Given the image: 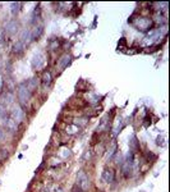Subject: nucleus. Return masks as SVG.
<instances>
[{
    "label": "nucleus",
    "instance_id": "f257e3e1",
    "mask_svg": "<svg viewBox=\"0 0 170 192\" xmlns=\"http://www.w3.org/2000/svg\"><path fill=\"white\" fill-rule=\"evenodd\" d=\"M128 23H131L136 30L141 31V32H148L154 28V19L150 17H143V16H138L137 18L134 14H132L131 18L128 19Z\"/></svg>",
    "mask_w": 170,
    "mask_h": 192
},
{
    "label": "nucleus",
    "instance_id": "f03ea898",
    "mask_svg": "<svg viewBox=\"0 0 170 192\" xmlns=\"http://www.w3.org/2000/svg\"><path fill=\"white\" fill-rule=\"evenodd\" d=\"M17 97H18V101H19V105L23 108L29 103L32 97V91L27 87L26 82H22L17 89Z\"/></svg>",
    "mask_w": 170,
    "mask_h": 192
},
{
    "label": "nucleus",
    "instance_id": "7ed1b4c3",
    "mask_svg": "<svg viewBox=\"0 0 170 192\" xmlns=\"http://www.w3.org/2000/svg\"><path fill=\"white\" fill-rule=\"evenodd\" d=\"M9 117L13 120H15L18 124L22 123L24 119H26V110H24L21 105H17V104H13L10 106V110L8 111Z\"/></svg>",
    "mask_w": 170,
    "mask_h": 192
},
{
    "label": "nucleus",
    "instance_id": "20e7f679",
    "mask_svg": "<svg viewBox=\"0 0 170 192\" xmlns=\"http://www.w3.org/2000/svg\"><path fill=\"white\" fill-rule=\"evenodd\" d=\"M77 184L81 187V190L83 192H87L91 187V182H90V178L87 176V173L84 170H80L78 172V176H77Z\"/></svg>",
    "mask_w": 170,
    "mask_h": 192
},
{
    "label": "nucleus",
    "instance_id": "39448f33",
    "mask_svg": "<svg viewBox=\"0 0 170 192\" xmlns=\"http://www.w3.org/2000/svg\"><path fill=\"white\" fill-rule=\"evenodd\" d=\"M2 122H3V127L7 129L9 133H17L18 131H19V126H18V123L15 120L12 119L9 115L4 120H2Z\"/></svg>",
    "mask_w": 170,
    "mask_h": 192
},
{
    "label": "nucleus",
    "instance_id": "423d86ee",
    "mask_svg": "<svg viewBox=\"0 0 170 192\" xmlns=\"http://www.w3.org/2000/svg\"><path fill=\"white\" fill-rule=\"evenodd\" d=\"M72 61H73V57H72L70 54H68V53L63 54L62 57L58 59V68H59V71H60V72L64 71L66 67L70 65Z\"/></svg>",
    "mask_w": 170,
    "mask_h": 192
},
{
    "label": "nucleus",
    "instance_id": "0eeeda50",
    "mask_svg": "<svg viewBox=\"0 0 170 192\" xmlns=\"http://www.w3.org/2000/svg\"><path fill=\"white\" fill-rule=\"evenodd\" d=\"M18 30H19V23H18V21L12 19L7 23V26L4 28V32L12 36V35H15L18 32Z\"/></svg>",
    "mask_w": 170,
    "mask_h": 192
},
{
    "label": "nucleus",
    "instance_id": "6e6552de",
    "mask_svg": "<svg viewBox=\"0 0 170 192\" xmlns=\"http://www.w3.org/2000/svg\"><path fill=\"white\" fill-rule=\"evenodd\" d=\"M101 178L105 183H111L115 179V170L113 168H105L104 172H102Z\"/></svg>",
    "mask_w": 170,
    "mask_h": 192
},
{
    "label": "nucleus",
    "instance_id": "1a4fd4ad",
    "mask_svg": "<svg viewBox=\"0 0 170 192\" xmlns=\"http://www.w3.org/2000/svg\"><path fill=\"white\" fill-rule=\"evenodd\" d=\"M45 65V58L44 55H42L41 53H37L35 54V57L32 59V67L35 68V69H40V68H42Z\"/></svg>",
    "mask_w": 170,
    "mask_h": 192
},
{
    "label": "nucleus",
    "instance_id": "9d476101",
    "mask_svg": "<svg viewBox=\"0 0 170 192\" xmlns=\"http://www.w3.org/2000/svg\"><path fill=\"white\" fill-rule=\"evenodd\" d=\"M41 83L42 86H45V87H50L51 83H53V74L50 71H45L44 73H42L41 76Z\"/></svg>",
    "mask_w": 170,
    "mask_h": 192
},
{
    "label": "nucleus",
    "instance_id": "9b49d317",
    "mask_svg": "<svg viewBox=\"0 0 170 192\" xmlns=\"http://www.w3.org/2000/svg\"><path fill=\"white\" fill-rule=\"evenodd\" d=\"M31 31V37H32V41L33 40H39L40 37L42 36V33H44V26L42 24H36V26L32 28V30H29Z\"/></svg>",
    "mask_w": 170,
    "mask_h": 192
},
{
    "label": "nucleus",
    "instance_id": "f8f14e48",
    "mask_svg": "<svg viewBox=\"0 0 170 192\" xmlns=\"http://www.w3.org/2000/svg\"><path fill=\"white\" fill-rule=\"evenodd\" d=\"M19 41L21 42H23L24 45H28L29 42L32 41V37H31V31L29 30H23L22 32H21V35H19Z\"/></svg>",
    "mask_w": 170,
    "mask_h": 192
},
{
    "label": "nucleus",
    "instance_id": "ddd939ff",
    "mask_svg": "<svg viewBox=\"0 0 170 192\" xmlns=\"http://www.w3.org/2000/svg\"><path fill=\"white\" fill-rule=\"evenodd\" d=\"M129 148H131V151L133 154L141 151V147H139V141H138V138L136 137V136H133L132 140L129 141Z\"/></svg>",
    "mask_w": 170,
    "mask_h": 192
},
{
    "label": "nucleus",
    "instance_id": "4468645a",
    "mask_svg": "<svg viewBox=\"0 0 170 192\" xmlns=\"http://www.w3.org/2000/svg\"><path fill=\"white\" fill-rule=\"evenodd\" d=\"M24 49H26V45L18 40L17 42H14V45H13V53L17 54V55H22L24 53Z\"/></svg>",
    "mask_w": 170,
    "mask_h": 192
},
{
    "label": "nucleus",
    "instance_id": "2eb2a0df",
    "mask_svg": "<svg viewBox=\"0 0 170 192\" xmlns=\"http://www.w3.org/2000/svg\"><path fill=\"white\" fill-rule=\"evenodd\" d=\"M73 124H76L77 127H86L87 126V123H88V118L87 117H81V118H76V119H73Z\"/></svg>",
    "mask_w": 170,
    "mask_h": 192
},
{
    "label": "nucleus",
    "instance_id": "dca6fc26",
    "mask_svg": "<svg viewBox=\"0 0 170 192\" xmlns=\"http://www.w3.org/2000/svg\"><path fill=\"white\" fill-rule=\"evenodd\" d=\"M80 127H77L76 124H73V123H69L68 126L65 127V132L68 134H76L77 132H80Z\"/></svg>",
    "mask_w": 170,
    "mask_h": 192
},
{
    "label": "nucleus",
    "instance_id": "f3484780",
    "mask_svg": "<svg viewBox=\"0 0 170 192\" xmlns=\"http://www.w3.org/2000/svg\"><path fill=\"white\" fill-rule=\"evenodd\" d=\"M26 85H27V87L31 90L32 92L39 87V82H37V78H31V79H28V81L26 82Z\"/></svg>",
    "mask_w": 170,
    "mask_h": 192
},
{
    "label": "nucleus",
    "instance_id": "a211bd4d",
    "mask_svg": "<svg viewBox=\"0 0 170 192\" xmlns=\"http://www.w3.org/2000/svg\"><path fill=\"white\" fill-rule=\"evenodd\" d=\"M10 12H12V16H17L18 13H19V10H21V3H12L10 4Z\"/></svg>",
    "mask_w": 170,
    "mask_h": 192
},
{
    "label": "nucleus",
    "instance_id": "6ab92c4d",
    "mask_svg": "<svg viewBox=\"0 0 170 192\" xmlns=\"http://www.w3.org/2000/svg\"><path fill=\"white\" fill-rule=\"evenodd\" d=\"M9 132L5 129L4 127H0V144H4L7 142V137H8Z\"/></svg>",
    "mask_w": 170,
    "mask_h": 192
},
{
    "label": "nucleus",
    "instance_id": "aec40b11",
    "mask_svg": "<svg viewBox=\"0 0 170 192\" xmlns=\"http://www.w3.org/2000/svg\"><path fill=\"white\" fill-rule=\"evenodd\" d=\"M59 46H60V42L58 39H51L50 42H49V49L50 50H58Z\"/></svg>",
    "mask_w": 170,
    "mask_h": 192
},
{
    "label": "nucleus",
    "instance_id": "412c9836",
    "mask_svg": "<svg viewBox=\"0 0 170 192\" xmlns=\"http://www.w3.org/2000/svg\"><path fill=\"white\" fill-rule=\"evenodd\" d=\"M7 117H8V111H7V109L0 105V120H4L5 118H7Z\"/></svg>",
    "mask_w": 170,
    "mask_h": 192
},
{
    "label": "nucleus",
    "instance_id": "4be33fe9",
    "mask_svg": "<svg viewBox=\"0 0 170 192\" xmlns=\"http://www.w3.org/2000/svg\"><path fill=\"white\" fill-rule=\"evenodd\" d=\"M121 47L127 49V41H125V39H124V37H121V39H120V41L118 42V50H121Z\"/></svg>",
    "mask_w": 170,
    "mask_h": 192
},
{
    "label": "nucleus",
    "instance_id": "5701e85b",
    "mask_svg": "<svg viewBox=\"0 0 170 192\" xmlns=\"http://www.w3.org/2000/svg\"><path fill=\"white\" fill-rule=\"evenodd\" d=\"M91 156H92V151L91 150H86V152H84V155H83V160H90L91 159Z\"/></svg>",
    "mask_w": 170,
    "mask_h": 192
},
{
    "label": "nucleus",
    "instance_id": "b1692460",
    "mask_svg": "<svg viewBox=\"0 0 170 192\" xmlns=\"http://www.w3.org/2000/svg\"><path fill=\"white\" fill-rule=\"evenodd\" d=\"M70 192H83L82 190H81V187H80V186H78L77 183L74 184V186H73V188H72V191Z\"/></svg>",
    "mask_w": 170,
    "mask_h": 192
},
{
    "label": "nucleus",
    "instance_id": "393cba45",
    "mask_svg": "<svg viewBox=\"0 0 170 192\" xmlns=\"http://www.w3.org/2000/svg\"><path fill=\"white\" fill-rule=\"evenodd\" d=\"M4 37H5V32H4V30H0V42H3Z\"/></svg>",
    "mask_w": 170,
    "mask_h": 192
},
{
    "label": "nucleus",
    "instance_id": "a878e982",
    "mask_svg": "<svg viewBox=\"0 0 170 192\" xmlns=\"http://www.w3.org/2000/svg\"><path fill=\"white\" fill-rule=\"evenodd\" d=\"M157 145H160V144H162V137H157V142H156Z\"/></svg>",
    "mask_w": 170,
    "mask_h": 192
}]
</instances>
